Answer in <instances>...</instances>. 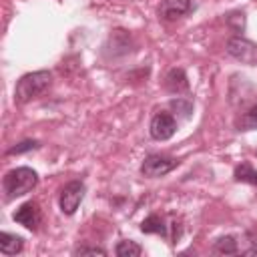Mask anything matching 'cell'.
Segmentation results:
<instances>
[{
    "mask_svg": "<svg viewBox=\"0 0 257 257\" xmlns=\"http://www.w3.org/2000/svg\"><path fill=\"white\" fill-rule=\"evenodd\" d=\"M52 82V72L50 70H34L28 72L24 76H20V80L16 82L14 88V102L16 104H26L32 98L40 96Z\"/></svg>",
    "mask_w": 257,
    "mask_h": 257,
    "instance_id": "cell-1",
    "label": "cell"
},
{
    "mask_svg": "<svg viewBox=\"0 0 257 257\" xmlns=\"http://www.w3.org/2000/svg\"><path fill=\"white\" fill-rule=\"evenodd\" d=\"M36 185H38V173L34 169H30V167L12 169L2 179V189H4L8 199L22 197V195L30 193Z\"/></svg>",
    "mask_w": 257,
    "mask_h": 257,
    "instance_id": "cell-2",
    "label": "cell"
},
{
    "mask_svg": "<svg viewBox=\"0 0 257 257\" xmlns=\"http://www.w3.org/2000/svg\"><path fill=\"white\" fill-rule=\"evenodd\" d=\"M227 52L241 64L257 66V44L243 38V36H233L227 40Z\"/></svg>",
    "mask_w": 257,
    "mask_h": 257,
    "instance_id": "cell-3",
    "label": "cell"
},
{
    "mask_svg": "<svg viewBox=\"0 0 257 257\" xmlns=\"http://www.w3.org/2000/svg\"><path fill=\"white\" fill-rule=\"evenodd\" d=\"M84 183L82 181H70L62 187L60 191V197H58V205H60V211L64 215H74V211L78 209L80 201L84 199Z\"/></svg>",
    "mask_w": 257,
    "mask_h": 257,
    "instance_id": "cell-4",
    "label": "cell"
},
{
    "mask_svg": "<svg viewBox=\"0 0 257 257\" xmlns=\"http://www.w3.org/2000/svg\"><path fill=\"white\" fill-rule=\"evenodd\" d=\"M149 133L155 141H169L175 133H177V118L167 112V110H161L157 112L153 118H151V124H149Z\"/></svg>",
    "mask_w": 257,
    "mask_h": 257,
    "instance_id": "cell-5",
    "label": "cell"
},
{
    "mask_svg": "<svg viewBox=\"0 0 257 257\" xmlns=\"http://www.w3.org/2000/svg\"><path fill=\"white\" fill-rule=\"evenodd\" d=\"M177 161L165 155H149L143 165H141V173L149 179H157V177H165L167 173H171L175 169Z\"/></svg>",
    "mask_w": 257,
    "mask_h": 257,
    "instance_id": "cell-6",
    "label": "cell"
},
{
    "mask_svg": "<svg viewBox=\"0 0 257 257\" xmlns=\"http://www.w3.org/2000/svg\"><path fill=\"white\" fill-rule=\"evenodd\" d=\"M12 219H14L16 223H20L22 227L30 229V231H36V229H38V225H40V221H42V213H40L38 203L28 201V203L20 205V207L14 211Z\"/></svg>",
    "mask_w": 257,
    "mask_h": 257,
    "instance_id": "cell-7",
    "label": "cell"
},
{
    "mask_svg": "<svg viewBox=\"0 0 257 257\" xmlns=\"http://www.w3.org/2000/svg\"><path fill=\"white\" fill-rule=\"evenodd\" d=\"M189 10H191V0H165L159 8V14L165 20H177L185 16Z\"/></svg>",
    "mask_w": 257,
    "mask_h": 257,
    "instance_id": "cell-8",
    "label": "cell"
},
{
    "mask_svg": "<svg viewBox=\"0 0 257 257\" xmlns=\"http://www.w3.org/2000/svg\"><path fill=\"white\" fill-rule=\"evenodd\" d=\"M165 88L173 94H181L189 90V80L183 68H171L165 76Z\"/></svg>",
    "mask_w": 257,
    "mask_h": 257,
    "instance_id": "cell-9",
    "label": "cell"
},
{
    "mask_svg": "<svg viewBox=\"0 0 257 257\" xmlns=\"http://www.w3.org/2000/svg\"><path fill=\"white\" fill-rule=\"evenodd\" d=\"M22 247H24V239L22 237L6 233V231L0 233V251L4 255H16V253L22 251Z\"/></svg>",
    "mask_w": 257,
    "mask_h": 257,
    "instance_id": "cell-10",
    "label": "cell"
},
{
    "mask_svg": "<svg viewBox=\"0 0 257 257\" xmlns=\"http://www.w3.org/2000/svg\"><path fill=\"white\" fill-rule=\"evenodd\" d=\"M141 231H143V233H157V235L167 237V225H165V221H163L159 215H149V217L141 223Z\"/></svg>",
    "mask_w": 257,
    "mask_h": 257,
    "instance_id": "cell-11",
    "label": "cell"
},
{
    "mask_svg": "<svg viewBox=\"0 0 257 257\" xmlns=\"http://www.w3.org/2000/svg\"><path fill=\"white\" fill-rule=\"evenodd\" d=\"M233 177H235V181H239V183H249V185H255V187H257V171H255L249 163H243V165L235 167Z\"/></svg>",
    "mask_w": 257,
    "mask_h": 257,
    "instance_id": "cell-12",
    "label": "cell"
},
{
    "mask_svg": "<svg viewBox=\"0 0 257 257\" xmlns=\"http://www.w3.org/2000/svg\"><path fill=\"white\" fill-rule=\"evenodd\" d=\"M169 106H171V110H173L179 118H189V116L193 114V102H191L189 98L177 96V98H173V100L169 102Z\"/></svg>",
    "mask_w": 257,
    "mask_h": 257,
    "instance_id": "cell-13",
    "label": "cell"
},
{
    "mask_svg": "<svg viewBox=\"0 0 257 257\" xmlns=\"http://www.w3.org/2000/svg\"><path fill=\"white\" fill-rule=\"evenodd\" d=\"M213 249H215L217 253H223V255H233V253L239 251V247H237V239H235L233 235H225V237L217 239L215 245H213Z\"/></svg>",
    "mask_w": 257,
    "mask_h": 257,
    "instance_id": "cell-14",
    "label": "cell"
},
{
    "mask_svg": "<svg viewBox=\"0 0 257 257\" xmlns=\"http://www.w3.org/2000/svg\"><path fill=\"white\" fill-rule=\"evenodd\" d=\"M114 253H116L118 257H139V255L143 253V247H141L139 243L131 241V239H128V241H118Z\"/></svg>",
    "mask_w": 257,
    "mask_h": 257,
    "instance_id": "cell-15",
    "label": "cell"
},
{
    "mask_svg": "<svg viewBox=\"0 0 257 257\" xmlns=\"http://www.w3.org/2000/svg\"><path fill=\"white\" fill-rule=\"evenodd\" d=\"M239 131H257V102L241 116Z\"/></svg>",
    "mask_w": 257,
    "mask_h": 257,
    "instance_id": "cell-16",
    "label": "cell"
},
{
    "mask_svg": "<svg viewBox=\"0 0 257 257\" xmlns=\"http://www.w3.org/2000/svg\"><path fill=\"white\" fill-rule=\"evenodd\" d=\"M227 24L233 26L235 32H241L245 28V14L243 12H235V14H229L227 16Z\"/></svg>",
    "mask_w": 257,
    "mask_h": 257,
    "instance_id": "cell-17",
    "label": "cell"
},
{
    "mask_svg": "<svg viewBox=\"0 0 257 257\" xmlns=\"http://www.w3.org/2000/svg\"><path fill=\"white\" fill-rule=\"evenodd\" d=\"M38 147V141H22L18 145H14L12 149H8V155H20V153H26V151H32Z\"/></svg>",
    "mask_w": 257,
    "mask_h": 257,
    "instance_id": "cell-18",
    "label": "cell"
},
{
    "mask_svg": "<svg viewBox=\"0 0 257 257\" xmlns=\"http://www.w3.org/2000/svg\"><path fill=\"white\" fill-rule=\"evenodd\" d=\"M74 255H106V251L102 247H78Z\"/></svg>",
    "mask_w": 257,
    "mask_h": 257,
    "instance_id": "cell-19",
    "label": "cell"
}]
</instances>
